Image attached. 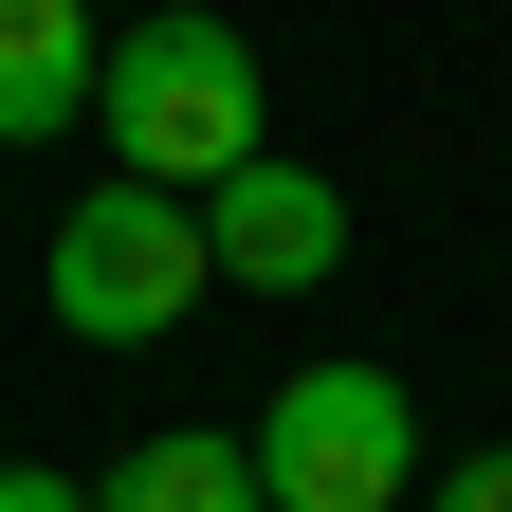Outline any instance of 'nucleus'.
<instances>
[{
	"label": "nucleus",
	"instance_id": "1",
	"mask_svg": "<svg viewBox=\"0 0 512 512\" xmlns=\"http://www.w3.org/2000/svg\"><path fill=\"white\" fill-rule=\"evenodd\" d=\"M110 128V183H165V202H202L238 147H275V92H256V37L202 19V0H147V19L92 37V110Z\"/></svg>",
	"mask_w": 512,
	"mask_h": 512
},
{
	"label": "nucleus",
	"instance_id": "2",
	"mask_svg": "<svg viewBox=\"0 0 512 512\" xmlns=\"http://www.w3.org/2000/svg\"><path fill=\"white\" fill-rule=\"evenodd\" d=\"M238 458H256V512H403L421 494V403H403V366L311 348L275 403L238 421Z\"/></svg>",
	"mask_w": 512,
	"mask_h": 512
},
{
	"label": "nucleus",
	"instance_id": "3",
	"mask_svg": "<svg viewBox=\"0 0 512 512\" xmlns=\"http://www.w3.org/2000/svg\"><path fill=\"white\" fill-rule=\"evenodd\" d=\"M37 275H55V330H74V348H165L183 311L220 293L202 275V202H165V183H92Z\"/></svg>",
	"mask_w": 512,
	"mask_h": 512
},
{
	"label": "nucleus",
	"instance_id": "4",
	"mask_svg": "<svg viewBox=\"0 0 512 512\" xmlns=\"http://www.w3.org/2000/svg\"><path fill=\"white\" fill-rule=\"evenodd\" d=\"M330 256H348V183H330V165L238 147V165L202 183V275H220V293H311Z\"/></svg>",
	"mask_w": 512,
	"mask_h": 512
},
{
	"label": "nucleus",
	"instance_id": "5",
	"mask_svg": "<svg viewBox=\"0 0 512 512\" xmlns=\"http://www.w3.org/2000/svg\"><path fill=\"white\" fill-rule=\"evenodd\" d=\"M92 37L110 0H0V147H55L92 110Z\"/></svg>",
	"mask_w": 512,
	"mask_h": 512
},
{
	"label": "nucleus",
	"instance_id": "6",
	"mask_svg": "<svg viewBox=\"0 0 512 512\" xmlns=\"http://www.w3.org/2000/svg\"><path fill=\"white\" fill-rule=\"evenodd\" d=\"M92 512H256V458H238V421H165L92 476Z\"/></svg>",
	"mask_w": 512,
	"mask_h": 512
},
{
	"label": "nucleus",
	"instance_id": "7",
	"mask_svg": "<svg viewBox=\"0 0 512 512\" xmlns=\"http://www.w3.org/2000/svg\"><path fill=\"white\" fill-rule=\"evenodd\" d=\"M403 512H512V439H494V458H458V476H421Z\"/></svg>",
	"mask_w": 512,
	"mask_h": 512
},
{
	"label": "nucleus",
	"instance_id": "8",
	"mask_svg": "<svg viewBox=\"0 0 512 512\" xmlns=\"http://www.w3.org/2000/svg\"><path fill=\"white\" fill-rule=\"evenodd\" d=\"M0 512H92V476H55V458H0Z\"/></svg>",
	"mask_w": 512,
	"mask_h": 512
}]
</instances>
